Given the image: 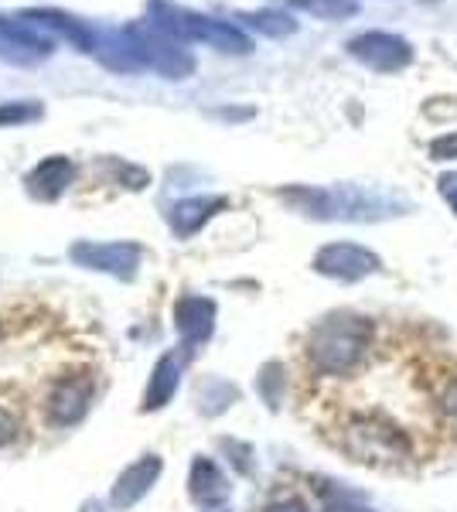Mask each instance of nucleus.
I'll use <instances>...</instances> for the list:
<instances>
[{
    "instance_id": "1",
    "label": "nucleus",
    "mask_w": 457,
    "mask_h": 512,
    "mask_svg": "<svg viewBox=\"0 0 457 512\" xmlns=\"http://www.w3.org/2000/svg\"><path fill=\"white\" fill-rule=\"evenodd\" d=\"M372 349V321L355 311H331L307 332V362L318 376H348Z\"/></svg>"
},
{
    "instance_id": "2",
    "label": "nucleus",
    "mask_w": 457,
    "mask_h": 512,
    "mask_svg": "<svg viewBox=\"0 0 457 512\" xmlns=\"http://www.w3.org/2000/svg\"><path fill=\"white\" fill-rule=\"evenodd\" d=\"M345 451L355 461H400L410 458L413 444L406 431L393 424L382 414H362L355 420H348L345 427Z\"/></svg>"
},
{
    "instance_id": "3",
    "label": "nucleus",
    "mask_w": 457,
    "mask_h": 512,
    "mask_svg": "<svg viewBox=\"0 0 457 512\" xmlns=\"http://www.w3.org/2000/svg\"><path fill=\"white\" fill-rule=\"evenodd\" d=\"M379 267H382L379 256L359 243H328L318 256H314V270H318L321 277L345 280V284L379 274Z\"/></svg>"
},
{
    "instance_id": "4",
    "label": "nucleus",
    "mask_w": 457,
    "mask_h": 512,
    "mask_svg": "<svg viewBox=\"0 0 457 512\" xmlns=\"http://www.w3.org/2000/svg\"><path fill=\"white\" fill-rule=\"evenodd\" d=\"M348 52L376 72H400L413 59L410 45L396 35H386V31H369V35L352 38L348 41Z\"/></svg>"
},
{
    "instance_id": "5",
    "label": "nucleus",
    "mask_w": 457,
    "mask_h": 512,
    "mask_svg": "<svg viewBox=\"0 0 457 512\" xmlns=\"http://www.w3.org/2000/svg\"><path fill=\"white\" fill-rule=\"evenodd\" d=\"M229 478L219 472V468L212 465V461H195V468H191V495H195L202 506H215V502H222L229 495Z\"/></svg>"
},
{
    "instance_id": "6",
    "label": "nucleus",
    "mask_w": 457,
    "mask_h": 512,
    "mask_svg": "<svg viewBox=\"0 0 457 512\" xmlns=\"http://www.w3.org/2000/svg\"><path fill=\"white\" fill-rule=\"evenodd\" d=\"M212 318H215V304L202 301V297H188V301H181V308H178V328H181V335L191 338V342L209 338Z\"/></svg>"
},
{
    "instance_id": "7",
    "label": "nucleus",
    "mask_w": 457,
    "mask_h": 512,
    "mask_svg": "<svg viewBox=\"0 0 457 512\" xmlns=\"http://www.w3.org/2000/svg\"><path fill=\"white\" fill-rule=\"evenodd\" d=\"M157 472H161V461L157 458H147V461H140V465H134L127 475H123L120 489H116V502H120V506H130L134 499H140V495L151 489Z\"/></svg>"
},
{
    "instance_id": "8",
    "label": "nucleus",
    "mask_w": 457,
    "mask_h": 512,
    "mask_svg": "<svg viewBox=\"0 0 457 512\" xmlns=\"http://www.w3.org/2000/svg\"><path fill=\"white\" fill-rule=\"evenodd\" d=\"M178 376H181V359L178 355H164L157 362V373L151 383V393H147L144 407H164V400H171V393L178 390Z\"/></svg>"
},
{
    "instance_id": "9",
    "label": "nucleus",
    "mask_w": 457,
    "mask_h": 512,
    "mask_svg": "<svg viewBox=\"0 0 457 512\" xmlns=\"http://www.w3.org/2000/svg\"><path fill=\"white\" fill-rule=\"evenodd\" d=\"M297 11H307L311 18L321 21H335V18H348L355 14V0H290Z\"/></svg>"
},
{
    "instance_id": "10",
    "label": "nucleus",
    "mask_w": 457,
    "mask_h": 512,
    "mask_svg": "<svg viewBox=\"0 0 457 512\" xmlns=\"http://www.w3.org/2000/svg\"><path fill=\"white\" fill-rule=\"evenodd\" d=\"M280 393H284V366L270 362V366L260 373V396L267 400V407H277Z\"/></svg>"
},
{
    "instance_id": "11",
    "label": "nucleus",
    "mask_w": 457,
    "mask_h": 512,
    "mask_svg": "<svg viewBox=\"0 0 457 512\" xmlns=\"http://www.w3.org/2000/svg\"><path fill=\"white\" fill-rule=\"evenodd\" d=\"M430 154H434L437 161H451V158H457V134L434 140V147H430Z\"/></svg>"
},
{
    "instance_id": "12",
    "label": "nucleus",
    "mask_w": 457,
    "mask_h": 512,
    "mask_svg": "<svg viewBox=\"0 0 457 512\" xmlns=\"http://www.w3.org/2000/svg\"><path fill=\"white\" fill-rule=\"evenodd\" d=\"M440 195H444V202L451 205L454 216H457V171H451V175L440 178Z\"/></svg>"
},
{
    "instance_id": "13",
    "label": "nucleus",
    "mask_w": 457,
    "mask_h": 512,
    "mask_svg": "<svg viewBox=\"0 0 457 512\" xmlns=\"http://www.w3.org/2000/svg\"><path fill=\"white\" fill-rule=\"evenodd\" d=\"M263 512H307V506H304V499H294V495H290V499L270 502V506L263 509Z\"/></svg>"
},
{
    "instance_id": "14",
    "label": "nucleus",
    "mask_w": 457,
    "mask_h": 512,
    "mask_svg": "<svg viewBox=\"0 0 457 512\" xmlns=\"http://www.w3.org/2000/svg\"><path fill=\"white\" fill-rule=\"evenodd\" d=\"M324 512H372L369 506H359L355 499H338V502H328Z\"/></svg>"
},
{
    "instance_id": "15",
    "label": "nucleus",
    "mask_w": 457,
    "mask_h": 512,
    "mask_svg": "<svg viewBox=\"0 0 457 512\" xmlns=\"http://www.w3.org/2000/svg\"><path fill=\"white\" fill-rule=\"evenodd\" d=\"M444 410H447L451 417H457V379L444 390Z\"/></svg>"
}]
</instances>
